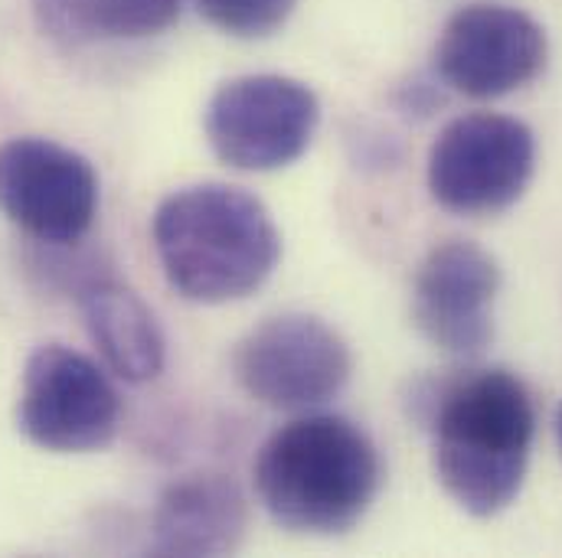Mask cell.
<instances>
[{
  "instance_id": "1",
  "label": "cell",
  "mask_w": 562,
  "mask_h": 558,
  "mask_svg": "<svg viewBox=\"0 0 562 558\" xmlns=\"http://www.w3.org/2000/svg\"><path fill=\"white\" fill-rule=\"evenodd\" d=\"M533 434V399L507 369L468 373L431 399L435 474L471 516H494L517 500Z\"/></svg>"
},
{
  "instance_id": "2",
  "label": "cell",
  "mask_w": 562,
  "mask_h": 558,
  "mask_svg": "<svg viewBox=\"0 0 562 558\" xmlns=\"http://www.w3.org/2000/svg\"><path fill=\"white\" fill-rule=\"evenodd\" d=\"M154 249L167 284L196 304L243 300L272 278L281 236L252 193L196 183L170 193L154 213Z\"/></svg>"
},
{
  "instance_id": "3",
  "label": "cell",
  "mask_w": 562,
  "mask_h": 558,
  "mask_svg": "<svg viewBox=\"0 0 562 558\" xmlns=\"http://www.w3.org/2000/svg\"><path fill=\"white\" fill-rule=\"evenodd\" d=\"M383 480L370 434L340 415L281 424L256 457V493L291 533L337 536L363 520Z\"/></svg>"
},
{
  "instance_id": "4",
  "label": "cell",
  "mask_w": 562,
  "mask_h": 558,
  "mask_svg": "<svg viewBox=\"0 0 562 558\" xmlns=\"http://www.w3.org/2000/svg\"><path fill=\"white\" fill-rule=\"evenodd\" d=\"M119 424V389L95 360L63 343L30 353L16 402V428L30 444L53 454H89L109 447Z\"/></svg>"
},
{
  "instance_id": "5",
  "label": "cell",
  "mask_w": 562,
  "mask_h": 558,
  "mask_svg": "<svg viewBox=\"0 0 562 558\" xmlns=\"http://www.w3.org/2000/svg\"><path fill=\"white\" fill-rule=\"evenodd\" d=\"M537 167L533 132L507 115L454 118L428 153V190L458 216H491L514 206Z\"/></svg>"
},
{
  "instance_id": "6",
  "label": "cell",
  "mask_w": 562,
  "mask_h": 558,
  "mask_svg": "<svg viewBox=\"0 0 562 558\" xmlns=\"http://www.w3.org/2000/svg\"><path fill=\"white\" fill-rule=\"evenodd\" d=\"M203 125L223 163L269 173L294 163L311 147L321 102L304 82L288 76H239L213 92Z\"/></svg>"
},
{
  "instance_id": "7",
  "label": "cell",
  "mask_w": 562,
  "mask_h": 558,
  "mask_svg": "<svg viewBox=\"0 0 562 558\" xmlns=\"http://www.w3.org/2000/svg\"><path fill=\"white\" fill-rule=\"evenodd\" d=\"M239 386L269 409H314L350 379L353 360L334 327L311 314H281L249 330L233 356Z\"/></svg>"
},
{
  "instance_id": "8",
  "label": "cell",
  "mask_w": 562,
  "mask_h": 558,
  "mask_svg": "<svg viewBox=\"0 0 562 558\" xmlns=\"http://www.w3.org/2000/svg\"><path fill=\"white\" fill-rule=\"evenodd\" d=\"M0 213L46 246L79 242L99 213V176L92 163L49 138L0 144Z\"/></svg>"
},
{
  "instance_id": "9",
  "label": "cell",
  "mask_w": 562,
  "mask_h": 558,
  "mask_svg": "<svg viewBox=\"0 0 562 558\" xmlns=\"http://www.w3.org/2000/svg\"><path fill=\"white\" fill-rule=\"evenodd\" d=\"M543 66V26L520 7L497 0L461 7L435 46L441 82L471 99H501L537 79Z\"/></svg>"
},
{
  "instance_id": "10",
  "label": "cell",
  "mask_w": 562,
  "mask_h": 558,
  "mask_svg": "<svg viewBox=\"0 0 562 558\" xmlns=\"http://www.w3.org/2000/svg\"><path fill=\"white\" fill-rule=\"evenodd\" d=\"M497 262L474 242L451 239L428 252L413 287L422 337L451 356H474L494 337Z\"/></svg>"
},
{
  "instance_id": "11",
  "label": "cell",
  "mask_w": 562,
  "mask_h": 558,
  "mask_svg": "<svg viewBox=\"0 0 562 558\" xmlns=\"http://www.w3.org/2000/svg\"><path fill=\"white\" fill-rule=\"evenodd\" d=\"M246 526L243 490L223 474H193L160 493L150 549L160 556H223L243 546Z\"/></svg>"
},
{
  "instance_id": "12",
  "label": "cell",
  "mask_w": 562,
  "mask_h": 558,
  "mask_svg": "<svg viewBox=\"0 0 562 558\" xmlns=\"http://www.w3.org/2000/svg\"><path fill=\"white\" fill-rule=\"evenodd\" d=\"M79 310L105 366L125 383H150L164 369L167 343L154 310L138 294L112 278L79 287Z\"/></svg>"
},
{
  "instance_id": "13",
  "label": "cell",
  "mask_w": 562,
  "mask_h": 558,
  "mask_svg": "<svg viewBox=\"0 0 562 558\" xmlns=\"http://www.w3.org/2000/svg\"><path fill=\"white\" fill-rule=\"evenodd\" d=\"M183 0H36L43 23L66 36L140 39L167 30Z\"/></svg>"
},
{
  "instance_id": "14",
  "label": "cell",
  "mask_w": 562,
  "mask_h": 558,
  "mask_svg": "<svg viewBox=\"0 0 562 558\" xmlns=\"http://www.w3.org/2000/svg\"><path fill=\"white\" fill-rule=\"evenodd\" d=\"M200 13L233 36H269L291 16L297 0H196Z\"/></svg>"
},
{
  "instance_id": "15",
  "label": "cell",
  "mask_w": 562,
  "mask_h": 558,
  "mask_svg": "<svg viewBox=\"0 0 562 558\" xmlns=\"http://www.w3.org/2000/svg\"><path fill=\"white\" fill-rule=\"evenodd\" d=\"M557 437H560V451H562V406H560V415H557Z\"/></svg>"
}]
</instances>
